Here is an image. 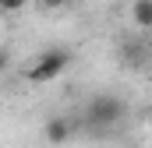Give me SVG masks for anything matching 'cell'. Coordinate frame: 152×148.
<instances>
[{
    "label": "cell",
    "mask_w": 152,
    "mask_h": 148,
    "mask_svg": "<svg viewBox=\"0 0 152 148\" xmlns=\"http://www.w3.org/2000/svg\"><path fill=\"white\" fill-rule=\"evenodd\" d=\"M131 21H134L142 32H149L152 28V0H134V4H131Z\"/></svg>",
    "instance_id": "5"
},
{
    "label": "cell",
    "mask_w": 152,
    "mask_h": 148,
    "mask_svg": "<svg viewBox=\"0 0 152 148\" xmlns=\"http://www.w3.org/2000/svg\"><path fill=\"white\" fill-rule=\"evenodd\" d=\"M71 60H75V53L67 49V46H50V49H42L36 60L25 67V78L32 81V85H46V81H57L60 74L71 67Z\"/></svg>",
    "instance_id": "1"
},
{
    "label": "cell",
    "mask_w": 152,
    "mask_h": 148,
    "mask_svg": "<svg viewBox=\"0 0 152 148\" xmlns=\"http://www.w3.org/2000/svg\"><path fill=\"white\" fill-rule=\"evenodd\" d=\"M39 4H42V7H50V11H53V7H64V4H67V0H39Z\"/></svg>",
    "instance_id": "8"
},
{
    "label": "cell",
    "mask_w": 152,
    "mask_h": 148,
    "mask_svg": "<svg viewBox=\"0 0 152 148\" xmlns=\"http://www.w3.org/2000/svg\"><path fill=\"white\" fill-rule=\"evenodd\" d=\"M42 134H46L50 145H64V141L75 134V120H67V116H53V120H46Z\"/></svg>",
    "instance_id": "3"
},
{
    "label": "cell",
    "mask_w": 152,
    "mask_h": 148,
    "mask_svg": "<svg viewBox=\"0 0 152 148\" xmlns=\"http://www.w3.org/2000/svg\"><path fill=\"white\" fill-rule=\"evenodd\" d=\"M120 57H124L131 67H142L152 57V49H149V42H124V46H120Z\"/></svg>",
    "instance_id": "4"
},
{
    "label": "cell",
    "mask_w": 152,
    "mask_h": 148,
    "mask_svg": "<svg viewBox=\"0 0 152 148\" xmlns=\"http://www.w3.org/2000/svg\"><path fill=\"white\" fill-rule=\"evenodd\" d=\"M28 0H0V14H18Z\"/></svg>",
    "instance_id": "6"
},
{
    "label": "cell",
    "mask_w": 152,
    "mask_h": 148,
    "mask_svg": "<svg viewBox=\"0 0 152 148\" xmlns=\"http://www.w3.org/2000/svg\"><path fill=\"white\" fill-rule=\"evenodd\" d=\"M7 67H11V49H7V46H0V74L7 71Z\"/></svg>",
    "instance_id": "7"
},
{
    "label": "cell",
    "mask_w": 152,
    "mask_h": 148,
    "mask_svg": "<svg viewBox=\"0 0 152 148\" xmlns=\"http://www.w3.org/2000/svg\"><path fill=\"white\" fill-rule=\"evenodd\" d=\"M124 116H127V102H124L120 95L103 92V95H92V99L85 102V123H88V127H96V131L117 127Z\"/></svg>",
    "instance_id": "2"
}]
</instances>
